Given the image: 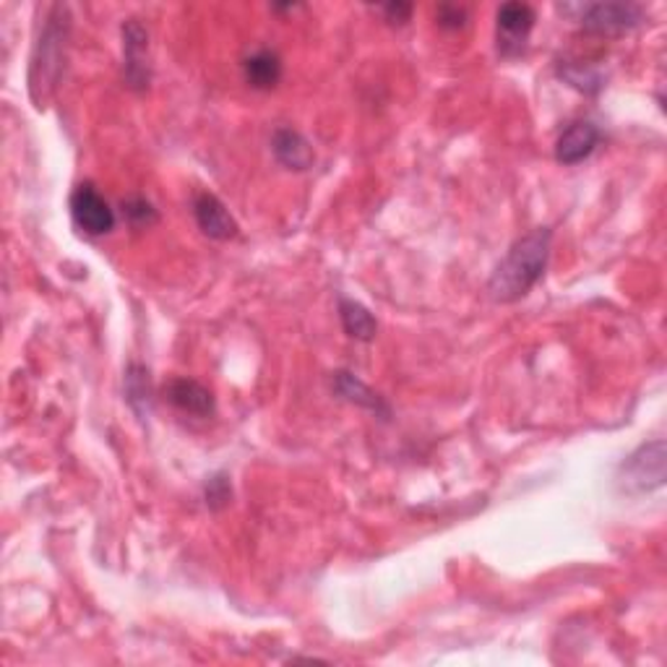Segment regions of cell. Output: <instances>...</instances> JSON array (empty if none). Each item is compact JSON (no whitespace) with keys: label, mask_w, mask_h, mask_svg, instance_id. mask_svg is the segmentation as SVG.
<instances>
[{"label":"cell","mask_w":667,"mask_h":667,"mask_svg":"<svg viewBox=\"0 0 667 667\" xmlns=\"http://www.w3.org/2000/svg\"><path fill=\"white\" fill-rule=\"evenodd\" d=\"M550 245L553 232L550 228H537L520 238L498 264L493 277L488 282V295L496 303H516L522 300L537 282L542 280L548 269Z\"/></svg>","instance_id":"1"},{"label":"cell","mask_w":667,"mask_h":667,"mask_svg":"<svg viewBox=\"0 0 667 667\" xmlns=\"http://www.w3.org/2000/svg\"><path fill=\"white\" fill-rule=\"evenodd\" d=\"M70 16L66 5H53L44 27L40 31V40L35 44L29 66V94L37 107H44V102L53 94L57 79H61L63 61H66V40Z\"/></svg>","instance_id":"2"},{"label":"cell","mask_w":667,"mask_h":667,"mask_svg":"<svg viewBox=\"0 0 667 667\" xmlns=\"http://www.w3.org/2000/svg\"><path fill=\"white\" fill-rule=\"evenodd\" d=\"M665 462H667V449L663 438L639 446V449L620 464V475H618L620 488L633 496L652 493V490L663 488Z\"/></svg>","instance_id":"3"},{"label":"cell","mask_w":667,"mask_h":667,"mask_svg":"<svg viewBox=\"0 0 667 667\" xmlns=\"http://www.w3.org/2000/svg\"><path fill=\"white\" fill-rule=\"evenodd\" d=\"M123 35V79L133 92H144L152 84V57H149V31L139 18H128Z\"/></svg>","instance_id":"4"},{"label":"cell","mask_w":667,"mask_h":667,"mask_svg":"<svg viewBox=\"0 0 667 667\" xmlns=\"http://www.w3.org/2000/svg\"><path fill=\"white\" fill-rule=\"evenodd\" d=\"M581 11L579 24L589 35H626L644 22V9L637 3H592L576 5Z\"/></svg>","instance_id":"5"},{"label":"cell","mask_w":667,"mask_h":667,"mask_svg":"<svg viewBox=\"0 0 667 667\" xmlns=\"http://www.w3.org/2000/svg\"><path fill=\"white\" fill-rule=\"evenodd\" d=\"M535 9L527 3H503L496 14V44L501 57H520L535 27Z\"/></svg>","instance_id":"6"},{"label":"cell","mask_w":667,"mask_h":667,"mask_svg":"<svg viewBox=\"0 0 667 667\" xmlns=\"http://www.w3.org/2000/svg\"><path fill=\"white\" fill-rule=\"evenodd\" d=\"M70 217L76 228L87 235H107L115 228L113 206L92 183L76 185V191L70 193Z\"/></svg>","instance_id":"7"},{"label":"cell","mask_w":667,"mask_h":667,"mask_svg":"<svg viewBox=\"0 0 667 667\" xmlns=\"http://www.w3.org/2000/svg\"><path fill=\"white\" fill-rule=\"evenodd\" d=\"M193 217H196L198 230L206 238H211V241H232V238H238V230H241L228 206L209 191L196 193V198H193Z\"/></svg>","instance_id":"8"},{"label":"cell","mask_w":667,"mask_h":667,"mask_svg":"<svg viewBox=\"0 0 667 667\" xmlns=\"http://www.w3.org/2000/svg\"><path fill=\"white\" fill-rule=\"evenodd\" d=\"M602 139L600 128L592 120H576L566 128L555 141V162L559 165L574 167L587 157H592V152L598 149Z\"/></svg>","instance_id":"9"},{"label":"cell","mask_w":667,"mask_h":667,"mask_svg":"<svg viewBox=\"0 0 667 667\" xmlns=\"http://www.w3.org/2000/svg\"><path fill=\"white\" fill-rule=\"evenodd\" d=\"M271 152H274L282 167L295 172L310 170L316 162L310 141L300 131H295V128H277L274 136H271Z\"/></svg>","instance_id":"10"},{"label":"cell","mask_w":667,"mask_h":667,"mask_svg":"<svg viewBox=\"0 0 667 667\" xmlns=\"http://www.w3.org/2000/svg\"><path fill=\"white\" fill-rule=\"evenodd\" d=\"M165 394L172 407H178L185 414H193V418H211L214 410H217L214 394L193 379H172L165 386Z\"/></svg>","instance_id":"11"},{"label":"cell","mask_w":667,"mask_h":667,"mask_svg":"<svg viewBox=\"0 0 667 667\" xmlns=\"http://www.w3.org/2000/svg\"><path fill=\"white\" fill-rule=\"evenodd\" d=\"M245 84L258 92H269L282 79V57L269 48H258L243 61Z\"/></svg>","instance_id":"12"},{"label":"cell","mask_w":667,"mask_h":667,"mask_svg":"<svg viewBox=\"0 0 667 667\" xmlns=\"http://www.w3.org/2000/svg\"><path fill=\"white\" fill-rule=\"evenodd\" d=\"M332 388L336 392V397L349 401V405H358L362 410H371L375 414H381V418H388L386 401L381 399L371 386L362 384L355 373L349 371L332 373Z\"/></svg>","instance_id":"13"},{"label":"cell","mask_w":667,"mask_h":667,"mask_svg":"<svg viewBox=\"0 0 667 667\" xmlns=\"http://www.w3.org/2000/svg\"><path fill=\"white\" fill-rule=\"evenodd\" d=\"M339 319L342 329H345L347 336L358 342H373L375 332H379V323H375L373 313L360 303L349 300V297H339Z\"/></svg>","instance_id":"14"},{"label":"cell","mask_w":667,"mask_h":667,"mask_svg":"<svg viewBox=\"0 0 667 667\" xmlns=\"http://www.w3.org/2000/svg\"><path fill=\"white\" fill-rule=\"evenodd\" d=\"M126 397L128 405L139 414H149L152 410V379L144 365H128L126 371Z\"/></svg>","instance_id":"15"},{"label":"cell","mask_w":667,"mask_h":667,"mask_svg":"<svg viewBox=\"0 0 667 667\" xmlns=\"http://www.w3.org/2000/svg\"><path fill=\"white\" fill-rule=\"evenodd\" d=\"M120 209H123V219H126V222L131 225L133 230H146V228H152V225L159 222L157 209H154L152 201H146L144 196L123 198Z\"/></svg>","instance_id":"16"},{"label":"cell","mask_w":667,"mask_h":667,"mask_svg":"<svg viewBox=\"0 0 667 667\" xmlns=\"http://www.w3.org/2000/svg\"><path fill=\"white\" fill-rule=\"evenodd\" d=\"M561 76L572 84V87L579 89V92L594 94L602 89V76L598 70H585L581 66H576V63H563Z\"/></svg>","instance_id":"17"},{"label":"cell","mask_w":667,"mask_h":667,"mask_svg":"<svg viewBox=\"0 0 667 667\" xmlns=\"http://www.w3.org/2000/svg\"><path fill=\"white\" fill-rule=\"evenodd\" d=\"M204 498H206V506L214 509V511L228 506L230 498H232V488H230L228 475L209 477V483H206V488H204Z\"/></svg>","instance_id":"18"},{"label":"cell","mask_w":667,"mask_h":667,"mask_svg":"<svg viewBox=\"0 0 667 667\" xmlns=\"http://www.w3.org/2000/svg\"><path fill=\"white\" fill-rule=\"evenodd\" d=\"M438 27L440 29H462L464 24H467V9L464 5H451V3H444L438 5Z\"/></svg>","instance_id":"19"},{"label":"cell","mask_w":667,"mask_h":667,"mask_svg":"<svg viewBox=\"0 0 667 667\" xmlns=\"http://www.w3.org/2000/svg\"><path fill=\"white\" fill-rule=\"evenodd\" d=\"M381 11H384L386 22H392V24H407V22H410V16H412V5L410 3H388Z\"/></svg>","instance_id":"20"}]
</instances>
